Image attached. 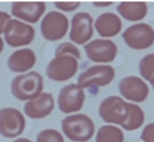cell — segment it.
Listing matches in <instances>:
<instances>
[{
  "instance_id": "cell-1",
  "label": "cell",
  "mask_w": 154,
  "mask_h": 142,
  "mask_svg": "<svg viewBox=\"0 0 154 142\" xmlns=\"http://www.w3.org/2000/svg\"><path fill=\"white\" fill-rule=\"evenodd\" d=\"M61 131L71 142H87L94 135V122L85 113H74L61 119Z\"/></svg>"
},
{
  "instance_id": "cell-2",
  "label": "cell",
  "mask_w": 154,
  "mask_h": 142,
  "mask_svg": "<svg viewBox=\"0 0 154 142\" xmlns=\"http://www.w3.org/2000/svg\"><path fill=\"white\" fill-rule=\"evenodd\" d=\"M12 96L20 101L34 100L44 92V78L36 71H29L16 75L10 83Z\"/></svg>"
},
{
  "instance_id": "cell-3",
  "label": "cell",
  "mask_w": 154,
  "mask_h": 142,
  "mask_svg": "<svg viewBox=\"0 0 154 142\" xmlns=\"http://www.w3.org/2000/svg\"><path fill=\"white\" fill-rule=\"evenodd\" d=\"M99 117L106 125L122 126L129 113V103L121 96H108L99 104Z\"/></svg>"
},
{
  "instance_id": "cell-4",
  "label": "cell",
  "mask_w": 154,
  "mask_h": 142,
  "mask_svg": "<svg viewBox=\"0 0 154 142\" xmlns=\"http://www.w3.org/2000/svg\"><path fill=\"white\" fill-rule=\"evenodd\" d=\"M70 31V19L58 10H51L41 20V35L50 42L61 41Z\"/></svg>"
},
{
  "instance_id": "cell-5",
  "label": "cell",
  "mask_w": 154,
  "mask_h": 142,
  "mask_svg": "<svg viewBox=\"0 0 154 142\" xmlns=\"http://www.w3.org/2000/svg\"><path fill=\"white\" fill-rule=\"evenodd\" d=\"M3 39L12 48H26L35 39V29L22 20L10 19L3 32Z\"/></svg>"
},
{
  "instance_id": "cell-6",
  "label": "cell",
  "mask_w": 154,
  "mask_h": 142,
  "mask_svg": "<svg viewBox=\"0 0 154 142\" xmlns=\"http://www.w3.org/2000/svg\"><path fill=\"white\" fill-rule=\"evenodd\" d=\"M94 34V19L87 12H77L70 19V41L74 45H86Z\"/></svg>"
},
{
  "instance_id": "cell-7",
  "label": "cell",
  "mask_w": 154,
  "mask_h": 142,
  "mask_svg": "<svg viewBox=\"0 0 154 142\" xmlns=\"http://www.w3.org/2000/svg\"><path fill=\"white\" fill-rule=\"evenodd\" d=\"M122 39L131 50H147L154 44V29L148 23H132L122 32Z\"/></svg>"
},
{
  "instance_id": "cell-8",
  "label": "cell",
  "mask_w": 154,
  "mask_h": 142,
  "mask_svg": "<svg viewBox=\"0 0 154 142\" xmlns=\"http://www.w3.org/2000/svg\"><path fill=\"white\" fill-rule=\"evenodd\" d=\"M25 115L16 107L0 109V135L3 138L16 139L25 131Z\"/></svg>"
},
{
  "instance_id": "cell-9",
  "label": "cell",
  "mask_w": 154,
  "mask_h": 142,
  "mask_svg": "<svg viewBox=\"0 0 154 142\" xmlns=\"http://www.w3.org/2000/svg\"><path fill=\"white\" fill-rule=\"evenodd\" d=\"M87 58L99 65H109L118 55V47L111 39H92L85 45Z\"/></svg>"
},
{
  "instance_id": "cell-10",
  "label": "cell",
  "mask_w": 154,
  "mask_h": 142,
  "mask_svg": "<svg viewBox=\"0 0 154 142\" xmlns=\"http://www.w3.org/2000/svg\"><path fill=\"white\" fill-rule=\"evenodd\" d=\"M77 70H79V59L66 55H55L48 62L45 68V74L52 81L64 83L77 74Z\"/></svg>"
},
{
  "instance_id": "cell-11",
  "label": "cell",
  "mask_w": 154,
  "mask_h": 142,
  "mask_svg": "<svg viewBox=\"0 0 154 142\" xmlns=\"http://www.w3.org/2000/svg\"><path fill=\"white\" fill-rule=\"evenodd\" d=\"M115 68L112 65H99L94 64L92 67L85 70L82 74L79 75L77 84L85 90L90 87H105L109 86L115 78Z\"/></svg>"
},
{
  "instance_id": "cell-12",
  "label": "cell",
  "mask_w": 154,
  "mask_h": 142,
  "mask_svg": "<svg viewBox=\"0 0 154 142\" xmlns=\"http://www.w3.org/2000/svg\"><path fill=\"white\" fill-rule=\"evenodd\" d=\"M118 90L124 100L134 104L146 101L150 94V87L147 81H144L141 77H137V75L124 77L118 84Z\"/></svg>"
},
{
  "instance_id": "cell-13",
  "label": "cell",
  "mask_w": 154,
  "mask_h": 142,
  "mask_svg": "<svg viewBox=\"0 0 154 142\" xmlns=\"http://www.w3.org/2000/svg\"><path fill=\"white\" fill-rule=\"evenodd\" d=\"M85 90L77 83H71L64 86L60 90L58 97H57V104L61 112L67 113V116H69V115L79 113L82 110L83 104H85Z\"/></svg>"
},
{
  "instance_id": "cell-14",
  "label": "cell",
  "mask_w": 154,
  "mask_h": 142,
  "mask_svg": "<svg viewBox=\"0 0 154 142\" xmlns=\"http://www.w3.org/2000/svg\"><path fill=\"white\" fill-rule=\"evenodd\" d=\"M10 12L13 19L22 20L28 25H34L36 22H39L44 17L47 5L44 2H13L10 6Z\"/></svg>"
},
{
  "instance_id": "cell-15",
  "label": "cell",
  "mask_w": 154,
  "mask_h": 142,
  "mask_svg": "<svg viewBox=\"0 0 154 142\" xmlns=\"http://www.w3.org/2000/svg\"><path fill=\"white\" fill-rule=\"evenodd\" d=\"M55 107V100L51 93L42 92L38 97H35L34 100H29L23 106V113L31 119H44V117L50 116L52 110Z\"/></svg>"
},
{
  "instance_id": "cell-16",
  "label": "cell",
  "mask_w": 154,
  "mask_h": 142,
  "mask_svg": "<svg viewBox=\"0 0 154 142\" xmlns=\"http://www.w3.org/2000/svg\"><path fill=\"white\" fill-rule=\"evenodd\" d=\"M36 64V55L31 48H19L13 51L8 58V67L12 73L25 74L29 73Z\"/></svg>"
},
{
  "instance_id": "cell-17",
  "label": "cell",
  "mask_w": 154,
  "mask_h": 142,
  "mask_svg": "<svg viewBox=\"0 0 154 142\" xmlns=\"http://www.w3.org/2000/svg\"><path fill=\"white\" fill-rule=\"evenodd\" d=\"M94 31L102 39H109L122 32V20L118 15L105 12L94 19Z\"/></svg>"
},
{
  "instance_id": "cell-18",
  "label": "cell",
  "mask_w": 154,
  "mask_h": 142,
  "mask_svg": "<svg viewBox=\"0 0 154 142\" xmlns=\"http://www.w3.org/2000/svg\"><path fill=\"white\" fill-rule=\"evenodd\" d=\"M116 10L119 17L134 23H140V20L146 19L148 6L146 2H121L116 6Z\"/></svg>"
},
{
  "instance_id": "cell-19",
  "label": "cell",
  "mask_w": 154,
  "mask_h": 142,
  "mask_svg": "<svg viewBox=\"0 0 154 142\" xmlns=\"http://www.w3.org/2000/svg\"><path fill=\"white\" fill-rule=\"evenodd\" d=\"M96 142H124V131L119 126L103 125L96 131Z\"/></svg>"
},
{
  "instance_id": "cell-20",
  "label": "cell",
  "mask_w": 154,
  "mask_h": 142,
  "mask_svg": "<svg viewBox=\"0 0 154 142\" xmlns=\"http://www.w3.org/2000/svg\"><path fill=\"white\" fill-rule=\"evenodd\" d=\"M144 119H146L144 110L138 104L129 103L128 119H127V122L124 125L121 126V129H124V131H137V129H140L141 126L144 125Z\"/></svg>"
},
{
  "instance_id": "cell-21",
  "label": "cell",
  "mask_w": 154,
  "mask_h": 142,
  "mask_svg": "<svg viewBox=\"0 0 154 142\" xmlns=\"http://www.w3.org/2000/svg\"><path fill=\"white\" fill-rule=\"evenodd\" d=\"M138 70H140V75L144 81H150L154 75V52L148 54L146 57L140 59L138 64Z\"/></svg>"
},
{
  "instance_id": "cell-22",
  "label": "cell",
  "mask_w": 154,
  "mask_h": 142,
  "mask_svg": "<svg viewBox=\"0 0 154 142\" xmlns=\"http://www.w3.org/2000/svg\"><path fill=\"white\" fill-rule=\"evenodd\" d=\"M55 55H66V57H73L80 61V50L77 48V45H74L73 42H63L57 47L55 50Z\"/></svg>"
},
{
  "instance_id": "cell-23",
  "label": "cell",
  "mask_w": 154,
  "mask_h": 142,
  "mask_svg": "<svg viewBox=\"0 0 154 142\" xmlns=\"http://www.w3.org/2000/svg\"><path fill=\"white\" fill-rule=\"evenodd\" d=\"M36 142H64V135L55 129H44L36 135Z\"/></svg>"
},
{
  "instance_id": "cell-24",
  "label": "cell",
  "mask_w": 154,
  "mask_h": 142,
  "mask_svg": "<svg viewBox=\"0 0 154 142\" xmlns=\"http://www.w3.org/2000/svg\"><path fill=\"white\" fill-rule=\"evenodd\" d=\"M54 5L58 9V12L64 13V15L69 12H74L76 9L80 8V2H55Z\"/></svg>"
},
{
  "instance_id": "cell-25",
  "label": "cell",
  "mask_w": 154,
  "mask_h": 142,
  "mask_svg": "<svg viewBox=\"0 0 154 142\" xmlns=\"http://www.w3.org/2000/svg\"><path fill=\"white\" fill-rule=\"evenodd\" d=\"M141 139H143V142H154V122L143 128Z\"/></svg>"
},
{
  "instance_id": "cell-26",
  "label": "cell",
  "mask_w": 154,
  "mask_h": 142,
  "mask_svg": "<svg viewBox=\"0 0 154 142\" xmlns=\"http://www.w3.org/2000/svg\"><path fill=\"white\" fill-rule=\"evenodd\" d=\"M10 19H12V17H10V15H9L8 12L0 10V34L5 32V28H6V25H8V22Z\"/></svg>"
},
{
  "instance_id": "cell-27",
  "label": "cell",
  "mask_w": 154,
  "mask_h": 142,
  "mask_svg": "<svg viewBox=\"0 0 154 142\" xmlns=\"http://www.w3.org/2000/svg\"><path fill=\"white\" fill-rule=\"evenodd\" d=\"M93 6H96V8H109V6H112V2H93Z\"/></svg>"
},
{
  "instance_id": "cell-28",
  "label": "cell",
  "mask_w": 154,
  "mask_h": 142,
  "mask_svg": "<svg viewBox=\"0 0 154 142\" xmlns=\"http://www.w3.org/2000/svg\"><path fill=\"white\" fill-rule=\"evenodd\" d=\"M13 142H32V141L28 139V138H16V139H13Z\"/></svg>"
},
{
  "instance_id": "cell-29",
  "label": "cell",
  "mask_w": 154,
  "mask_h": 142,
  "mask_svg": "<svg viewBox=\"0 0 154 142\" xmlns=\"http://www.w3.org/2000/svg\"><path fill=\"white\" fill-rule=\"evenodd\" d=\"M3 48H5V39L0 36V54L3 52Z\"/></svg>"
},
{
  "instance_id": "cell-30",
  "label": "cell",
  "mask_w": 154,
  "mask_h": 142,
  "mask_svg": "<svg viewBox=\"0 0 154 142\" xmlns=\"http://www.w3.org/2000/svg\"><path fill=\"white\" fill-rule=\"evenodd\" d=\"M150 86H151V89L154 90V75H153V78L150 80Z\"/></svg>"
}]
</instances>
